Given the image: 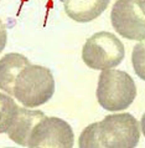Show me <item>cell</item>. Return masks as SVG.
<instances>
[{
  "label": "cell",
  "instance_id": "ba28073f",
  "mask_svg": "<svg viewBox=\"0 0 145 148\" xmlns=\"http://www.w3.org/2000/svg\"><path fill=\"white\" fill-rule=\"evenodd\" d=\"M110 0H65L63 8L68 18L77 23H89L108 8Z\"/></svg>",
  "mask_w": 145,
  "mask_h": 148
},
{
  "label": "cell",
  "instance_id": "5b68a950",
  "mask_svg": "<svg viewBox=\"0 0 145 148\" xmlns=\"http://www.w3.org/2000/svg\"><path fill=\"white\" fill-rule=\"evenodd\" d=\"M110 21L114 30L128 40L145 38L144 0H117L112 8Z\"/></svg>",
  "mask_w": 145,
  "mask_h": 148
},
{
  "label": "cell",
  "instance_id": "30bf717a",
  "mask_svg": "<svg viewBox=\"0 0 145 148\" xmlns=\"http://www.w3.org/2000/svg\"><path fill=\"white\" fill-rule=\"evenodd\" d=\"M19 106L7 93L0 92V134L6 133L18 113Z\"/></svg>",
  "mask_w": 145,
  "mask_h": 148
},
{
  "label": "cell",
  "instance_id": "8992f818",
  "mask_svg": "<svg viewBox=\"0 0 145 148\" xmlns=\"http://www.w3.org/2000/svg\"><path fill=\"white\" fill-rule=\"evenodd\" d=\"M74 134L72 127L59 117L44 116L34 126L27 147L31 148H72Z\"/></svg>",
  "mask_w": 145,
  "mask_h": 148
},
{
  "label": "cell",
  "instance_id": "8fae6325",
  "mask_svg": "<svg viewBox=\"0 0 145 148\" xmlns=\"http://www.w3.org/2000/svg\"><path fill=\"white\" fill-rule=\"evenodd\" d=\"M131 64H133L134 71L140 79H145L144 73V40L139 41L133 49V54H131Z\"/></svg>",
  "mask_w": 145,
  "mask_h": 148
},
{
  "label": "cell",
  "instance_id": "52a82bcc",
  "mask_svg": "<svg viewBox=\"0 0 145 148\" xmlns=\"http://www.w3.org/2000/svg\"><path fill=\"white\" fill-rule=\"evenodd\" d=\"M45 116L42 111L29 110L27 107H19L18 113L7 130V136L16 145L27 147L29 138L34 126Z\"/></svg>",
  "mask_w": 145,
  "mask_h": 148
},
{
  "label": "cell",
  "instance_id": "3957f363",
  "mask_svg": "<svg viewBox=\"0 0 145 148\" xmlns=\"http://www.w3.org/2000/svg\"><path fill=\"white\" fill-rule=\"evenodd\" d=\"M136 86L129 73L120 70H103L98 79L97 100L107 111H124L133 103Z\"/></svg>",
  "mask_w": 145,
  "mask_h": 148
},
{
  "label": "cell",
  "instance_id": "7c38bea8",
  "mask_svg": "<svg viewBox=\"0 0 145 148\" xmlns=\"http://www.w3.org/2000/svg\"><path fill=\"white\" fill-rule=\"evenodd\" d=\"M6 40H7L6 27H5V25H4V23L1 21V19H0V54H1V51L5 49Z\"/></svg>",
  "mask_w": 145,
  "mask_h": 148
},
{
  "label": "cell",
  "instance_id": "9c48e42d",
  "mask_svg": "<svg viewBox=\"0 0 145 148\" xmlns=\"http://www.w3.org/2000/svg\"><path fill=\"white\" fill-rule=\"evenodd\" d=\"M30 65L27 57L18 52H10L0 59V90L12 96L16 76L24 67Z\"/></svg>",
  "mask_w": 145,
  "mask_h": 148
},
{
  "label": "cell",
  "instance_id": "277c9868",
  "mask_svg": "<svg viewBox=\"0 0 145 148\" xmlns=\"http://www.w3.org/2000/svg\"><path fill=\"white\" fill-rule=\"evenodd\" d=\"M125 55L124 45L108 31H99L86 41L82 49V60L93 70H108L118 66Z\"/></svg>",
  "mask_w": 145,
  "mask_h": 148
},
{
  "label": "cell",
  "instance_id": "6da1fadb",
  "mask_svg": "<svg viewBox=\"0 0 145 148\" xmlns=\"http://www.w3.org/2000/svg\"><path fill=\"white\" fill-rule=\"evenodd\" d=\"M140 141L139 122L127 112L106 116L87 126L81 133V148H134Z\"/></svg>",
  "mask_w": 145,
  "mask_h": 148
},
{
  "label": "cell",
  "instance_id": "7a4b0ae2",
  "mask_svg": "<svg viewBox=\"0 0 145 148\" xmlns=\"http://www.w3.org/2000/svg\"><path fill=\"white\" fill-rule=\"evenodd\" d=\"M55 80L51 70L41 65H27L16 76L14 96L27 108H35L51 100Z\"/></svg>",
  "mask_w": 145,
  "mask_h": 148
}]
</instances>
